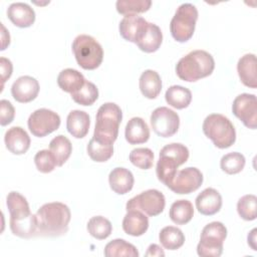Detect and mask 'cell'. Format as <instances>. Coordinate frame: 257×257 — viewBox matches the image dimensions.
Returning a JSON list of instances; mask_svg holds the SVG:
<instances>
[{"label":"cell","mask_w":257,"mask_h":257,"mask_svg":"<svg viewBox=\"0 0 257 257\" xmlns=\"http://www.w3.org/2000/svg\"><path fill=\"white\" fill-rule=\"evenodd\" d=\"M6 205L10 214L9 224L12 234L24 239L37 236L36 215L30 212L26 198L12 191L7 195Z\"/></svg>","instance_id":"obj_1"},{"label":"cell","mask_w":257,"mask_h":257,"mask_svg":"<svg viewBox=\"0 0 257 257\" xmlns=\"http://www.w3.org/2000/svg\"><path fill=\"white\" fill-rule=\"evenodd\" d=\"M37 236L59 237L67 233L71 213L63 203L52 202L42 205L36 212Z\"/></svg>","instance_id":"obj_2"},{"label":"cell","mask_w":257,"mask_h":257,"mask_svg":"<svg viewBox=\"0 0 257 257\" xmlns=\"http://www.w3.org/2000/svg\"><path fill=\"white\" fill-rule=\"evenodd\" d=\"M214 68L213 56L205 50L198 49L189 52L178 61L176 72L180 79L193 82L211 75Z\"/></svg>","instance_id":"obj_3"},{"label":"cell","mask_w":257,"mask_h":257,"mask_svg":"<svg viewBox=\"0 0 257 257\" xmlns=\"http://www.w3.org/2000/svg\"><path fill=\"white\" fill-rule=\"evenodd\" d=\"M93 137L95 140L113 144L117 139L119 123L122 119L120 107L114 102H105L97 110Z\"/></svg>","instance_id":"obj_4"},{"label":"cell","mask_w":257,"mask_h":257,"mask_svg":"<svg viewBox=\"0 0 257 257\" xmlns=\"http://www.w3.org/2000/svg\"><path fill=\"white\" fill-rule=\"evenodd\" d=\"M203 133L219 149L230 148L236 141V131L231 120L223 114H209L203 122Z\"/></svg>","instance_id":"obj_5"},{"label":"cell","mask_w":257,"mask_h":257,"mask_svg":"<svg viewBox=\"0 0 257 257\" xmlns=\"http://www.w3.org/2000/svg\"><path fill=\"white\" fill-rule=\"evenodd\" d=\"M72 51L80 67L86 70L97 68L103 59V49L99 42L90 35L80 34L72 42Z\"/></svg>","instance_id":"obj_6"},{"label":"cell","mask_w":257,"mask_h":257,"mask_svg":"<svg viewBox=\"0 0 257 257\" xmlns=\"http://www.w3.org/2000/svg\"><path fill=\"white\" fill-rule=\"evenodd\" d=\"M198 20V10L191 3L180 5L171 20L170 30L173 38L178 42H187L194 34L196 22Z\"/></svg>","instance_id":"obj_7"},{"label":"cell","mask_w":257,"mask_h":257,"mask_svg":"<svg viewBox=\"0 0 257 257\" xmlns=\"http://www.w3.org/2000/svg\"><path fill=\"white\" fill-rule=\"evenodd\" d=\"M227 237V229L221 222L207 224L201 233L197 245V253L201 257H219L223 252V243Z\"/></svg>","instance_id":"obj_8"},{"label":"cell","mask_w":257,"mask_h":257,"mask_svg":"<svg viewBox=\"0 0 257 257\" xmlns=\"http://www.w3.org/2000/svg\"><path fill=\"white\" fill-rule=\"evenodd\" d=\"M166 206V199L162 192L156 189H150L142 192L127 201L126 211L139 210L148 216L154 217L160 215Z\"/></svg>","instance_id":"obj_9"},{"label":"cell","mask_w":257,"mask_h":257,"mask_svg":"<svg viewBox=\"0 0 257 257\" xmlns=\"http://www.w3.org/2000/svg\"><path fill=\"white\" fill-rule=\"evenodd\" d=\"M27 124L33 136L43 138L59 127L60 116L48 108H39L29 115Z\"/></svg>","instance_id":"obj_10"},{"label":"cell","mask_w":257,"mask_h":257,"mask_svg":"<svg viewBox=\"0 0 257 257\" xmlns=\"http://www.w3.org/2000/svg\"><path fill=\"white\" fill-rule=\"evenodd\" d=\"M150 120L153 131L162 138L174 136L180 126L179 114L166 106L157 107L152 112Z\"/></svg>","instance_id":"obj_11"},{"label":"cell","mask_w":257,"mask_h":257,"mask_svg":"<svg viewBox=\"0 0 257 257\" xmlns=\"http://www.w3.org/2000/svg\"><path fill=\"white\" fill-rule=\"evenodd\" d=\"M232 111L245 126L255 130L257 126V99L255 94L241 93L233 101Z\"/></svg>","instance_id":"obj_12"},{"label":"cell","mask_w":257,"mask_h":257,"mask_svg":"<svg viewBox=\"0 0 257 257\" xmlns=\"http://www.w3.org/2000/svg\"><path fill=\"white\" fill-rule=\"evenodd\" d=\"M203 183V174L194 167L178 171L168 188L176 194H190L198 190Z\"/></svg>","instance_id":"obj_13"},{"label":"cell","mask_w":257,"mask_h":257,"mask_svg":"<svg viewBox=\"0 0 257 257\" xmlns=\"http://www.w3.org/2000/svg\"><path fill=\"white\" fill-rule=\"evenodd\" d=\"M39 88V83L34 77L23 75L13 82L11 86V94L16 101L27 103L36 98Z\"/></svg>","instance_id":"obj_14"},{"label":"cell","mask_w":257,"mask_h":257,"mask_svg":"<svg viewBox=\"0 0 257 257\" xmlns=\"http://www.w3.org/2000/svg\"><path fill=\"white\" fill-rule=\"evenodd\" d=\"M147 25L148 21L142 16L126 15L119 22V34L124 40L136 43Z\"/></svg>","instance_id":"obj_15"},{"label":"cell","mask_w":257,"mask_h":257,"mask_svg":"<svg viewBox=\"0 0 257 257\" xmlns=\"http://www.w3.org/2000/svg\"><path fill=\"white\" fill-rule=\"evenodd\" d=\"M195 203L199 213L205 216H212L220 211L222 197L217 190L207 188L197 196Z\"/></svg>","instance_id":"obj_16"},{"label":"cell","mask_w":257,"mask_h":257,"mask_svg":"<svg viewBox=\"0 0 257 257\" xmlns=\"http://www.w3.org/2000/svg\"><path fill=\"white\" fill-rule=\"evenodd\" d=\"M7 150L14 155L25 154L30 147V138L21 126H12L4 136Z\"/></svg>","instance_id":"obj_17"},{"label":"cell","mask_w":257,"mask_h":257,"mask_svg":"<svg viewBox=\"0 0 257 257\" xmlns=\"http://www.w3.org/2000/svg\"><path fill=\"white\" fill-rule=\"evenodd\" d=\"M257 60L253 53L244 54L237 63V71L241 82L250 88L257 87Z\"/></svg>","instance_id":"obj_18"},{"label":"cell","mask_w":257,"mask_h":257,"mask_svg":"<svg viewBox=\"0 0 257 257\" xmlns=\"http://www.w3.org/2000/svg\"><path fill=\"white\" fill-rule=\"evenodd\" d=\"M7 16L10 21L17 27H30L35 21V12L28 4L23 2H15L9 5Z\"/></svg>","instance_id":"obj_19"},{"label":"cell","mask_w":257,"mask_h":257,"mask_svg":"<svg viewBox=\"0 0 257 257\" xmlns=\"http://www.w3.org/2000/svg\"><path fill=\"white\" fill-rule=\"evenodd\" d=\"M148 228L149 219L145 213L139 210L126 211L122 220V229L127 235L142 236L147 232Z\"/></svg>","instance_id":"obj_20"},{"label":"cell","mask_w":257,"mask_h":257,"mask_svg":"<svg viewBox=\"0 0 257 257\" xmlns=\"http://www.w3.org/2000/svg\"><path fill=\"white\" fill-rule=\"evenodd\" d=\"M163 41V33L161 28L151 22H148L142 35L136 42L138 47L147 53H152L157 51Z\"/></svg>","instance_id":"obj_21"},{"label":"cell","mask_w":257,"mask_h":257,"mask_svg":"<svg viewBox=\"0 0 257 257\" xmlns=\"http://www.w3.org/2000/svg\"><path fill=\"white\" fill-rule=\"evenodd\" d=\"M108 183L110 189L118 194V195H124L128 193L135 183L134 175L132 172L125 168H114L108 176Z\"/></svg>","instance_id":"obj_22"},{"label":"cell","mask_w":257,"mask_h":257,"mask_svg":"<svg viewBox=\"0 0 257 257\" xmlns=\"http://www.w3.org/2000/svg\"><path fill=\"white\" fill-rule=\"evenodd\" d=\"M89 125L90 118L87 112L74 109L68 113L66 118V128L72 137L76 139L84 138L88 133Z\"/></svg>","instance_id":"obj_23"},{"label":"cell","mask_w":257,"mask_h":257,"mask_svg":"<svg viewBox=\"0 0 257 257\" xmlns=\"http://www.w3.org/2000/svg\"><path fill=\"white\" fill-rule=\"evenodd\" d=\"M124 137L130 145L144 144L150 139V128L142 117L136 116L127 121Z\"/></svg>","instance_id":"obj_24"},{"label":"cell","mask_w":257,"mask_h":257,"mask_svg":"<svg viewBox=\"0 0 257 257\" xmlns=\"http://www.w3.org/2000/svg\"><path fill=\"white\" fill-rule=\"evenodd\" d=\"M139 85L141 92L145 97L154 99L162 90V79L157 71L147 69L141 74Z\"/></svg>","instance_id":"obj_25"},{"label":"cell","mask_w":257,"mask_h":257,"mask_svg":"<svg viewBox=\"0 0 257 257\" xmlns=\"http://www.w3.org/2000/svg\"><path fill=\"white\" fill-rule=\"evenodd\" d=\"M180 166L181 164L175 158L165 154H160V159L157 163L156 169L158 180L168 187L173 181L178 172V167Z\"/></svg>","instance_id":"obj_26"},{"label":"cell","mask_w":257,"mask_h":257,"mask_svg":"<svg viewBox=\"0 0 257 257\" xmlns=\"http://www.w3.org/2000/svg\"><path fill=\"white\" fill-rule=\"evenodd\" d=\"M85 78L76 69L65 68L61 70L57 76V84L58 86L65 92H69L70 94L77 91L85 82Z\"/></svg>","instance_id":"obj_27"},{"label":"cell","mask_w":257,"mask_h":257,"mask_svg":"<svg viewBox=\"0 0 257 257\" xmlns=\"http://www.w3.org/2000/svg\"><path fill=\"white\" fill-rule=\"evenodd\" d=\"M165 98L169 105L177 109H183L188 107L191 103L192 92L187 87L181 85H172L167 89Z\"/></svg>","instance_id":"obj_28"},{"label":"cell","mask_w":257,"mask_h":257,"mask_svg":"<svg viewBox=\"0 0 257 257\" xmlns=\"http://www.w3.org/2000/svg\"><path fill=\"white\" fill-rule=\"evenodd\" d=\"M169 216L175 224L185 225L189 223L194 216L193 204L188 200H178L172 204Z\"/></svg>","instance_id":"obj_29"},{"label":"cell","mask_w":257,"mask_h":257,"mask_svg":"<svg viewBox=\"0 0 257 257\" xmlns=\"http://www.w3.org/2000/svg\"><path fill=\"white\" fill-rule=\"evenodd\" d=\"M49 151L53 154L57 163V167H61L70 157L72 152V145L65 136L59 135L50 141Z\"/></svg>","instance_id":"obj_30"},{"label":"cell","mask_w":257,"mask_h":257,"mask_svg":"<svg viewBox=\"0 0 257 257\" xmlns=\"http://www.w3.org/2000/svg\"><path fill=\"white\" fill-rule=\"evenodd\" d=\"M159 240L165 249L177 250L184 245L185 235L179 228L174 226H167L161 230L159 234Z\"/></svg>","instance_id":"obj_31"},{"label":"cell","mask_w":257,"mask_h":257,"mask_svg":"<svg viewBox=\"0 0 257 257\" xmlns=\"http://www.w3.org/2000/svg\"><path fill=\"white\" fill-rule=\"evenodd\" d=\"M103 253L106 257H139L140 255L136 246L123 239H114L108 242Z\"/></svg>","instance_id":"obj_32"},{"label":"cell","mask_w":257,"mask_h":257,"mask_svg":"<svg viewBox=\"0 0 257 257\" xmlns=\"http://www.w3.org/2000/svg\"><path fill=\"white\" fill-rule=\"evenodd\" d=\"M86 152L89 158L97 163H103L108 161L113 155L112 144H106L99 142L92 138L86 147Z\"/></svg>","instance_id":"obj_33"},{"label":"cell","mask_w":257,"mask_h":257,"mask_svg":"<svg viewBox=\"0 0 257 257\" xmlns=\"http://www.w3.org/2000/svg\"><path fill=\"white\" fill-rule=\"evenodd\" d=\"M88 233L97 240L106 239L112 231V226L109 220L102 216H94L87 223Z\"/></svg>","instance_id":"obj_34"},{"label":"cell","mask_w":257,"mask_h":257,"mask_svg":"<svg viewBox=\"0 0 257 257\" xmlns=\"http://www.w3.org/2000/svg\"><path fill=\"white\" fill-rule=\"evenodd\" d=\"M71 98L80 105H91L98 98V89L94 83L85 80L84 84L77 91L71 93Z\"/></svg>","instance_id":"obj_35"},{"label":"cell","mask_w":257,"mask_h":257,"mask_svg":"<svg viewBox=\"0 0 257 257\" xmlns=\"http://www.w3.org/2000/svg\"><path fill=\"white\" fill-rule=\"evenodd\" d=\"M151 0H118L115 3L117 12L124 16L147 12L151 8Z\"/></svg>","instance_id":"obj_36"},{"label":"cell","mask_w":257,"mask_h":257,"mask_svg":"<svg viewBox=\"0 0 257 257\" xmlns=\"http://www.w3.org/2000/svg\"><path fill=\"white\" fill-rule=\"evenodd\" d=\"M245 157L237 152L229 153L222 157L220 167L223 172L229 175L240 173L245 167Z\"/></svg>","instance_id":"obj_37"},{"label":"cell","mask_w":257,"mask_h":257,"mask_svg":"<svg viewBox=\"0 0 257 257\" xmlns=\"http://www.w3.org/2000/svg\"><path fill=\"white\" fill-rule=\"evenodd\" d=\"M256 208L257 198L255 195H245L238 200L237 212L239 216L246 221H253L256 219Z\"/></svg>","instance_id":"obj_38"},{"label":"cell","mask_w":257,"mask_h":257,"mask_svg":"<svg viewBox=\"0 0 257 257\" xmlns=\"http://www.w3.org/2000/svg\"><path fill=\"white\" fill-rule=\"evenodd\" d=\"M131 163L139 169L149 170L154 165V153L149 148H137L130 154Z\"/></svg>","instance_id":"obj_39"},{"label":"cell","mask_w":257,"mask_h":257,"mask_svg":"<svg viewBox=\"0 0 257 257\" xmlns=\"http://www.w3.org/2000/svg\"><path fill=\"white\" fill-rule=\"evenodd\" d=\"M34 163L36 169L43 174L50 173L55 169V167H57L53 154L48 150H41L37 152L34 157Z\"/></svg>","instance_id":"obj_40"},{"label":"cell","mask_w":257,"mask_h":257,"mask_svg":"<svg viewBox=\"0 0 257 257\" xmlns=\"http://www.w3.org/2000/svg\"><path fill=\"white\" fill-rule=\"evenodd\" d=\"M160 154H165L168 156H171L175 158L181 165L185 164L189 159V150L186 146L179 144V143H173L165 146Z\"/></svg>","instance_id":"obj_41"},{"label":"cell","mask_w":257,"mask_h":257,"mask_svg":"<svg viewBox=\"0 0 257 257\" xmlns=\"http://www.w3.org/2000/svg\"><path fill=\"white\" fill-rule=\"evenodd\" d=\"M15 116V109L12 103L7 99L0 101V123L2 126L11 123Z\"/></svg>","instance_id":"obj_42"},{"label":"cell","mask_w":257,"mask_h":257,"mask_svg":"<svg viewBox=\"0 0 257 257\" xmlns=\"http://www.w3.org/2000/svg\"><path fill=\"white\" fill-rule=\"evenodd\" d=\"M0 66H1V80H2V87L7 79L10 78L13 70L12 62L5 57L0 58Z\"/></svg>","instance_id":"obj_43"},{"label":"cell","mask_w":257,"mask_h":257,"mask_svg":"<svg viewBox=\"0 0 257 257\" xmlns=\"http://www.w3.org/2000/svg\"><path fill=\"white\" fill-rule=\"evenodd\" d=\"M145 255L146 256H165V252L159 245L151 244Z\"/></svg>","instance_id":"obj_44"},{"label":"cell","mask_w":257,"mask_h":257,"mask_svg":"<svg viewBox=\"0 0 257 257\" xmlns=\"http://www.w3.org/2000/svg\"><path fill=\"white\" fill-rule=\"evenodd\" d=\"M1 28H2V46H1V50H4L10 43V35L9 32L6 31V28L4 27V25L1 23Z\"/></svg>","instance_id":"obj_45"},{"label":"cell","mask_w":257,"mask_h":257,"mask_svg":"<svg viewBox=\"0 0 257 257\" xmlns=\"http://www.w3.org/2000/svg\"><path fill=\"white\" fill-rule=\"evenodd\" d=\"M256 229H253L249 234H248V244L252 248V250H256Z\"/></svg>","instance_id":"obj_46"}]
</instances>
